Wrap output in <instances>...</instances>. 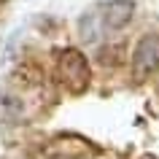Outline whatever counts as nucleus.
Segmentation results:
<instances>
[{
    "mask_svg": "<svg viewBox=\"0 0 159 159\" xmlns=\"http://www.w3.org/2000/svg\"><path fill=\"white\" fill-rule=\"evenodd\" d=\"M0 3H3V0H0Z\"/></svg>",
    "mask_w": 159,
    "mask_h": 159,
    "instance_id": "obj_6",
    "label": "nucleus"
},
{
    "mask_svg": "<svg viewBox=\"0 0 159 159\" xmlns=\"http://www.w3.org/2000/svg\"><path fill=\"white\" fill-rule=\"evenodd\" d=\"M81 38H84L86 43L97 41V27H94V16L92 14H86V16L81 19Z\"/></svg>",
    "mask_w": 159,
    "mask_h": 159,
    "instance_id": "obj_5",
    "label": "nucleus"
},
{
    "mask_svg": "<svg viewBox=\"0 0 159 159\" xmlns=\"http://www.w3.org/2000/svg\"><path fill=\"white\" fill-rule=\"evenodd\" d=\"M157 67H159V38L143 35L132 51V73L138 81H146L148 75L157 73Z\"/></svg>",
    "mask_w": 159,
    "mask_h": 159,
    "instance_id": "obj_2",
    "label": "nucleus"
},
{
    "mask_svg": "<svg viewBox=\"0 0 159 159\" xmlns=\"http://www.w3.org/2000/svg\"><path fill=\"white\" fill-rule=\"evenodd\" d=\"M135 16V3L132 0H111L105 6V14H102V25L108 30H121L132 22Z\"/></svg>",
    "mask_w": 159,
    "mask_h": 159,
    "instance_id": "obj_3",
    "label": "nucleus"
},
{
    "mask_svg": "<svg viewBox=\"0 0 159 159\" xmlns=\"http://www.w3.org/2000/svg\"><path fill=\"white\" fill-rule=\"evenodd\" d=\"M19 116H22V102H19V97L0 94V119L3 121H14Z\"/></svg>",
    "mask_w": 159,
    "mask_h": 159,
    "instance_id": "obj_4",
    "label": "nucleus"
},
{
    "mask_svg": "<svg viewBox=\"0 0 159 159\" xmlns=\"http://www.w3.org/2000/svg\"><path fill=\"white\" fill-rule=\"evenodd\" d=\"M57 73L59 81L65 84L67 92L81 94L86 92V86L92 81V70H89V62L78 49H62L57 57Z\"/></svg>",
    "mask_w": 159,
    "mask_h": 159,
    "instance_id": "obj_1",
    "label": "nucleus"
}]
</instances>
